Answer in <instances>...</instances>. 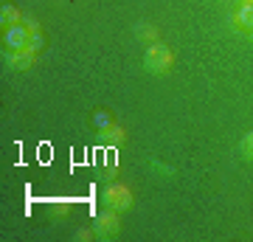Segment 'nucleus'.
Here are the masks:
<instances>
[{
  "label": "nucleus",
  "mask_w": 253,
  "mask_h": 242,
  "mask_svg": "<svg viewBox=\"0 0 253 242\" xmlns=\"http://www.w3.org/2000/svg\"><path fill=\"white\" fill-rule=\"evenodd\" d=\"M172 62H174V56H172V51H169V45L152 43L149 48H146L144 68H146L149 73H155V76H163V73L172 71Z\"/></svg>",
  "instance_id": "obj_1"
},
{
  "label": "nucleus",
  "mask_w": 253,
  "mask_h": 242,
  "mask_svg": "<svg viewBox=\"0 0 253 242\" xmlns=\"http://www.w3.org/2000/svg\"><path fill=\"white\" fill-rule=\"evenodd\" d=\"M101 203L113 211H126V208H132V192L124 183H110L101 194Z\"/></svg>",
  "instance_id": "obj_2"
},
{
  "label": "nucleus",
  "mask_w": 253,
  "mask_h": 242,
  "mask_svg": "<svg viewBox=\"0 0 253 242\" xmlns=\"http://www.w3.org/2000/svg\"><path fill=\"white\" fill-rule=\"evenodd\" d=\"M93 231H96V237H101V240H110V237H116V234L121 231V220H118V211L107 208L104 214H99V217H96V225H93Z\"/></svg>",
  "instance_id": "obj_3"
},
{
  "label": "nucleus",
  "mask_w": 253,
  "mask_h": 242,
  "mask_svg": "<svg viewBox=\"0 0 253 242\" xmlns=\"http://www.w3.org/2000/svg\"><path fill=\"white\" fill-rule=\"evenodd\" d=\"M28 40H31V28L28 26H9L6 28V34H3V45L9 48V51H23L28 48Z\"/></svg>",
  "instance_id": "obj_4"
},
{
  "label": "nucleus",
  "mask_w": 253,
  "mask_h": 242,
  "mask_svg": "<svg viewBox=\"0 0 253 242\" xmlns=\"http://www.w3.org/2000/svg\"><path fill=\"white\" fill-rule=\"evenodd\" d=\"M34 51H28V48H23V51H9L6 54V65L9 68H14V71H28L31 65H34Z\"/></svg>",
  "instance_id": "obj_5"
},
{
  "label": "nucleus",
  "mask_w": 253,
  "mask_h": 242,
  "mask_svg": "<svg viewBox=\"0 0 253 242\" xmlns=\"http://www.w3.org/2000/svg\"><path fill=\"white\" fill-rule=\"evenodd\" d=\"M234 23L239 31H248V34H253V6H239L234 14Z\"/></svg>",
  "instance_id": "obj_6"
},
{
  "label": "nucleus",
  "mask_w": 253,
  "mask_h": 242,
  "mask_svg": "<svg viewBox=\"0 0 253 242\" xmlns=\"http://www.w3.org/2000/svg\"><path fill=\"white\" fill-rule=\"evenodd\" d=\"M93 127H96L99 133H104L107 127H113V116H110L107 110H96V113H93Z\"/></svg>",
  "instance_id": "obj_7"
},
{
  "label": "nucleus",
  "mask_w": 253,
  "mask_h": 242,
  "mask_svg": "<svg viewBox=\"0 0 253 242\" xmlns=\"http://www.w3.org/2000/svg\"><path fill=\"white\" fill-rule=\"evenodd\" d=\"M135 37H138V40H146V43L152 45V43H158V28H155V26H146V23H141V26L135 28Z\"/></svg>",
  "instance_id": "obj_8"
},
{
  "label": "nucleus",
  "mask_w": 253,
  "mask_h": 242,
  "mask_svg": "<svg viewBox=\"0 0 253 242\" xmlns=\"http://www.w3.org/2000/svg\"><path fill=\"white\" fill-rule=\"evenodd\" d=\"M0 20H3V26H17L20 11L14 9V6H3V9H0Z\"/></svg>",
  "instance_id": "obj_9"
},
{
  "label": "nucleus",
  "mask_w": 253,
  "mask_h": 242,
  "mask_svg": "<svg viewBox=\"0 0 253 242\" xmlns=\"http://www.w3.org/2000/svg\"><path fill=\"white\" fill-rule=\"evenodd\" d=\"M101 135H104V141H107V144H124V130H121V127H116V124L107 127Z\"/></svg>",
  "instance_id": "obj_10"
},
{
  "label": "nucleus",
  "mask_w": 253,
  "mask_h": 242,
  "mask_svg": "<svg viewBox=\"0 0 253 242\" xmlns=\"http://www.w3.org/2000/svg\"><path fill=\"white\" fill-rule=\"evenodd\" d=\"M45 48V37L40 34V31H31V40H28V51H34V54H40Z\"/></svg>",
  "instance_id": "obj_11"
},
{
  "label": "nucleus",
  "mask_w": 253,
  "mask_h": 242,
  "mask_svg": "<svg viewBox=\"0 0 253 242\" xmlns=\"http://www.w3.org/2000/svg\"><path fill=\"white\" fill-rule=\"evenodd\" d=\"M242 155L248 158V161H253V133H248L242 138Z\"/></svg>",
  "instance_id": "obj_12"
},
{
  "label": "nucleus",
  "mask_w": 253,
  "mask_h": 242,
  "mask_svg": "<svg viewBox=\"0 0 253 242\" xmlns=\"http://www.w3.org/2000/svg\"><path fill=\"white\" fill-rule=\"evenodd\" d=\"M68 203H65V200H59V203H54V206H51V214H65V211H68Z\"/></svg>",
  "instance_id": "obj_13"
},
{
  "label": "nucleus",
  "mask_w": 253,
  "mask_h": 242,
  "mask_svg": "<svg viewBox=\"0 0 253 242\" xmlns=\"http://www.w3.org/2000/svg\"><path fill=\"white\" fill-rule=\"evenodd\" d=\"M93 234H96V231H79V240H90Z\"/></svg>",
  "instance_id": "obj_14"
},
{
  "label": "nucleus",
  "mask_w": 253,
  "mask_h": 242,
  "mask_svg": "<svg viewBox=\"0 0 253 242\" xmlns=\"http://www.w3.org/2000/svg\"><path fill=\"white\" fill-rule=\"evenodd\" d=\"M239 6H253V0H239Z\"/></svg>",
  "instance_id": "obj_15"
},
{
  "label": "nucleus",
  "mask_w": 253,
  "mask_h": 242,
  "mask_svg": "<svg viewBox=\"0 0 253 242\" xmlns=\"http://www.w3.org/2000/svg\"><path fill=\"white\" fill-rule=\"evenodd\" d=\"M251 37H253V34H251Z\"/></svg>",
  "instance_id": "obj_16"
}]
</instances>
